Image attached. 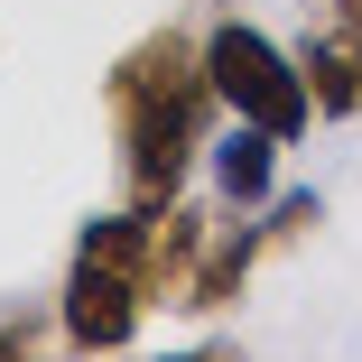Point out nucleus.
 I'll return each mask as SVG.
<instances>
[{
  "label": "nucleus",
  "instance_id": "4",
  "mask_svg": "<svg viewBox=\"0 0 362 362\" xmlns=\"http://www.w3.org/2000/svg\"><path fill=\"white\" fill-rule=\"evenodd\" d=\"M260 251H279V242H269V223H251V204L204 214V242H195V269H186V288H177V307H186V316L233 307V298H242V279L260 269Z\"/></svg>",
  "mask_w": 362,
  "mask_h": 362
},
{
  "label": "nucleus",
  "instance_id": "3",
  "mask_svg": "<svg viewBox=\"0 0 362 362\" xmlns=\"http://www.w3.org/2000/svg\"><path fill=\"white\" fill-rule=\"evenodd\" d=\"M204 75H214V103L233 121H260L269 139H298L316 121V93L298 75V56L269 28H251V19H214L204 28Z\"/></svg>",
  "mask_w": 362,
  "mask_h": 362
},
{
  "label": "nucleus",
  "instance_id": "5",
  "mask_svg": "<svg viewBox=\"0 0 362 362\" xmlns=\"http://www.w3.org/2000/svg\"><path fill=\"white\" fill-rule=\"evenodd\" d=\"M298 75L316 93V121H353L362 112V0H334L325 28L298 47Z\"/></svg>",
  "mask_w": 362,
  "mask_h": 362
},
{
  "label": "nucleus",
  "instance_id": "1",
  "mask_svg": "<svg viewBox=\"0 0 362 362\" xmlns=\"http://www.w3.org/2000/svg\"><path fill=\"white\" fill-rule=\"evenodd\" d=\"M103 112H112V149H121V195L130 204H177L195 158L214 149V75H204V37L186 28H149L139 47L112 56L103 75Z\"/></svg>",
  "mask_w": 362,
  "mask_h": 362
},
{
  "label": "nucleus",
  "instance_id": "2",
  "mask_svg": "<svg viewBox=\"0 0 362 362\" xmlns=\"http://www.w3.org/2000/svg\"><path fill=\"white\" fill-rule=\"evenodd\" d=\"M158 307V214L121 204L93 214L65 251V288H56V325L75 353H121L139 334V316Z\"/></svg>",
  "mask_w": 362,
  "mask_h": 362
},
{
  "label": "nucleus",
  "instance_id": "6",
  "mask_svg": "<svg viewBox=\"0 0 362 362\" xmlns=\"http://www.w3.org/2000/svg\"><path fill=\"white\" fill-rule=\"evenodd\" d=\"M279 149H288V139H269L260 121H233L223 139H214V195L260 214V204L279 195Z\"/></svg>",
  "mask_w": 362,
  "mask_h": 362
}]
</instances>
